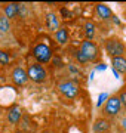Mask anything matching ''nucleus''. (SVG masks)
I'll return each mask as SVG.
<instances>
[{
    "mask_svg": "<svg viewBox=\"0 0 126 133\" xmlns=\"http://www.w3.org/2000/svg\"><path fill=\"white\" fill-rule=\"evenodd\" d=\"M105 50L110 58L123 56L126 52V46L117 38H108L105 42Z\"/></svg>",
    "mask_w": 126,
    "mask_h": 133,
    "instance_id": "nucleus-1",
    "label": "nucleus"
},
{
    "mask_svg": "<svg viewBox=\"0 0 126 133\" xmlns=\"http://www.w3.org/2000/svg\"><path fill=\"white\" fill-rule=\"evenodd\" d=\"M27 76L31 81L34 83H43L46 80V77H48V72L46 70L43 68V65H40V64H31L28 66V71H27Z\"/></svg>",
    "mask_w": 126,
    "mask_h": 133,
    "instance_id": "nucleus-2",
    "label": "nucleus"
},
{
    "mask_svg": "<svg viewBox=\"0 0 126 133\" xmlns=\"http://www.w3.org/2000/svg\"><path fill=\"white\" fill-rule=\"evenodd\" d=\"M33 55H34V58H36L37 64H46V62L51 61L52 52H51V49H49L48 44H45V43H39V44H36V46H34Z\"/></svg>",
    "mask_w": 126,
    "mask_h": 133,
    "instance_id": "nucleus-3",
    "label": "nucleus"
},
{
    "mask_svg": "<svg viewBox=\"0 0 126 133\" xmlns=\"http://www.w3.org/2000/svg\"><path fill=\"white\" fill-rule=\"evenodd\" d=\"M120 108H122V104L119 96H111V98L107 99L105 105H104V114L108 115V117H116L120 112Z\"/></svg>",
    "mask_w": 126,
    "mask_h": 133,
    "instance_id": "nucleus-4",
    "label": "nucleus"
},
{
    "mask_svg": "<svg viewBox=\"0 0 126 133\" xmlns=\"http://www.w3.org/2000/svg\"><path fill=\"white\" fill-rule=\"evenodd\" d=\"M58 89L68 99H74L79 95V86L74 81H62V83H59Z\"/></svg>",
    "mask_w": 126,
    "mask_h": 133,
    "instance_id": "nucleus-5",
    "label": "nucleus"
},
{
    "mask_svg": "<svg viewBox=\"0 0 126 133\" xmlns=\"http://www.w3.org/2000/svg\"><path fill=\"white\" fill-rule=\"evenodd\" d=\"M80 50H82L85 55H86L87 61H95L98 56V48L97 44L91 40H86V42H83L80 44Z\"/></svg>",
    "mask_w": 126,
    "mask_h": 133,
    "instance_id": "nucleus-6",
    "label": "nucleus"
},
{
    "mask_svg": "<svg viewBox=\"0 0 126 133\" xmlns=\"http://www.w3.org/2000/svg\"><path fill=\"white\" fill-rule=\"evenodd\" d=\"M12 80L16 86H22L27 83L28 80V76H27V71H25L24 68H21V66H16L14 71H12Z\"/></svg>",
    "mask_w": 126,
    "mask_h": 133,
    "instance_id": "nucleus-7",
    "label": "nucleus"
},
{
    "mask_svg": "<svg viewBox=\"0 0 126 133\" xmlns=\"http://www.w3.org/2000/svg\"><path fill=\"white\" fill-rule=\"evenodd\" d=\"M21 117H22V111H21V108L18 105H14V107L8 111V121H9L10 124H18Z\"/></svg>",
    "mask_w": 126,
    "mask_h": 133,
    "instance_id": "nucleus-8",
    "label": "nucleus"
},
{
    "mask_svg": "<svg viewBox=\"0 0 126 133\" xmlns=\"http://www.w3.org/2000/svg\"><path fill=\"white\" fill-rule=\"evenodd\" d=\"M45 22H46V28L49 31H58L59 30V21L56 18V15L55 14H48L46 15V18H45Z\"/></svg>",
    "mask_w": 126,
    "mask_h": 133,
    "instance_id": "nucleus-9",
    "label": "nucleus"
},
{
    "mask_svg": "<svg viewBox=\"0 0 126 133\" xmlns=\"http://www.w3.org/2000/svg\"><path fill=\"white\" fill-rule=\"evenodd\" d=\"M95 10H97V14L99 15V18L104 19V21H107V19L111 18V9L108 8L107 5H104V3H98L97 6H95Z\"/></svg>",
    "mask_w": 126,
    "mask_h": 133,
    "instance_id": "nucleus-10",
    "label": "nucleus"
},
{
    "mask_svg": "<svg viewBox=\"0 0 126 133\" xmlns=\"http://www.w3.org/2000/svg\"><path fill=\"white\" fill-rule=\"evenodd\" d=\"M110 130V123L105 118H99L93 124V132L95 133H107Z\"/></svg>",
    "mask_w": 126,
    "mask_h": 133,
    "instance_id": "nucleus-11",
    "label": "nucleus"
},
{
    "mask_svg": "<svg viewBox=\"0 0 126 133\" xmlns=\"http://www.w3.org/2000/svg\"><path fill=\"white\" fill-rule=\"evenodd\" d=\"M111 65L116 71L125 72L126 71V58L125 56H117V58H111Z\"/></svg>",
    "mask_w": 126,
    "mask_h": 133,
    "instance_id": "nucleus-12",
    "label": "nucleus"
},
{
    "mask_svg": "<svg viewBox=\"0 0 126 133\" xmlns=\"http://www.w3.org/2000/svg\"><path fill=\"white\" fill-rule=\"evenodd\" d=\"M20 12V5H16V3H9V5H6L5 8V16L8 19L10 18H15L16 15Z\"/></svg>",
    "mask_w": 126,
    "mask_h": 133,
    "instance_id": "nucleus-13",
    "label": "nucleus"
},
{
    "mask_svg": "<svg viewBox=\"0 0 126 133\" xmlns=\"http://www.w3.org/2000/svg\"><path fill=\"white\" fill-rule=\"evenodd\" d=\"M55 40L59 43V44H65L68 42V31L65 28H59L56 33H55Z\"/></svg>",
    "mask_w": 126,
    "mask_h": 133,
    "instance_id": "nucleus-14",
    "label": "nucleus"
},
{
    "mask_svg": "<svg viewBox=\"0 0 126 133\" xmlns=\"http://www.w3.org/2000/svg\"><path fill=\"white\" fill-rule=\"evenodd\" d=\"M10 30V22L9 19L5 16V14L0 15V34H8Z\"/></svg>",
    "mask_w": 126,
    "mask_h": 133,
    "instance_id": "nucleus-15",
    "label": "nucleus"
},
{
    "mask_svg": "<svg viewBox=\"0 0 126 133\" xmlns=\"http://www.w3.org/2000/svg\"><path fill=\"white\" fill-rule=\"evenodd\" d=\"M95 24H93L92 21H87L86 24H85V34H86L87 40H92L93 36H95Z\"/></svg>",
    "mask_w": 126,
    "mask_h": 133,
    "instance_id": "nucleus-16",
    "label": "nucleus"
},
{
    "mask_svg": "<svg viewBox=\"0 0 126 133\" xmlns=\"http://www.w3.org/2000/svg\"><path fill=\"white\" fill-rule=\"evenodd\" d=\"M9 62H10L9 53L5 52V50H0V64H2V65H8Z\"/></svg>",
    "mask_w": 126,
    "mask_h": 133,
    "instance_id": "nucleus-17",
    "label": "nucleus"
},
{
    "mask_svg": "<svg viewBox=\"0 0 126 133\" xmlns=\"http://www.w3.org/2000/svg\"><path fill=\"white\" fill-rule=\"evenodd\" d=\"M74 56H76V59H77L80 64H86V62H89L87 61V58H86V55H85L82 50H77V52L74 53Z\"/></svg>",
    "mask_w": 126,
    "mask_h": 133,
    "instance_id": "nucleus-18",
    "label": "nucleus"
},
{
    "mask_svg": "<svg viewBox=\"0 0 126 133\" xmlns=\"http://www.w3.org/2000/svg\"><path fill=\"white\" fill-rule=\"evenodd\" d=\"M119 99H120V104H122V105H123V107L126 108V90H125V92H122V93H120V96H119Z\"/></svg>",
    "mask_w": 126,
    "mask_h": 133,
    "instance_id": "nucleus-19",
    "label": "nucleus"
},
{
    "mask_svg": "<svg viewBox=\"0 0 126 133\" xmlns=\"http://www.w3.org/2000/svg\"><path fill=\"white\" fill-rule=\"evenodd\" d=\"M107 98V93H101V96H99V98H98V107H101L102 105V102H104V99H105Z\"/></svg>",
    "mask_w": 126,
    "mask_h": 133,
    "instance_id": "nucleus-20",
    "label": "nucleus"
},
{
    "mask_svg": "<svg viewBox=\"0 0 126 133\" xmlns=\"http://www.w3.org/2000/svg\"><path fill=\"white\" fill-rule=\"evenodd\" d=\"M120 124H122V129H123V130L126 132V117H123V118H122Z\"/></svg>",
    "mask_w": 126,
    "mask_h": 133,
    "instance_id": "nucleus-21",
    "label": "nucleus"
},
{
    "mask_svg": "<svg viewBox=\"0 0 126 133\" xmlns=\"http://www.w3.org/2000/svg\"><path fill=\"white\" fill-rule=\"evenodd\" d=\"M125 72H126V71H125Z\"/></svg>",
    "mask_w": 126,
    "mask_h": 133,
    "instance_id": "nucleus-22",
    "label": "nucleus"
}]
</instances>
